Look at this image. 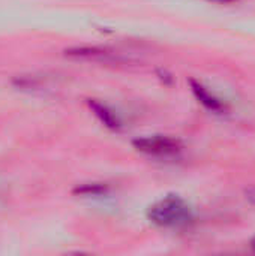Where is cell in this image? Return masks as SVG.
<instances>
[{"instance_id": "6da1fadb", "label": "cell", "mask_w": 255, "mask_h": 256, "mask_svg": "<svg viewBox=\"0 0 255 256\" xmlns=\"http://www.w3.org/2000/svg\"><path fill=\"white\" fill-rule=\"evenodd\" d=\"M147 219L162 230H183L192 225L194 210L179 195H167L147 208Z\"/></svg>"}, {"instance_id": "7a4b0ae2", "label": "cell", "mask_w": 255, "mask_h": 256, "mask_svg": "<svg viewBox=\"0 0 255 256\" xmlns=\"http://www.w3.org/2000/svg\"><path fill=\"white\" fill-rule=\"evenodd\" d=\"M137 152L150 158H173L182 152V142L168 135H149L132 141Z\"/></svg>"}, {"instance_id": "3957f363", "label": "cell", "mask_w": 255, "mask_h": 256, "mask_svg": "<svg viewBox=\"0 0 255 256\" xmlns=\"http://www.w3.org/2000/svg\"><path fill=\"white\" fill-rule=\"evenodd\" d=\"M189 84H191V90H192L194 96L197 98V100L204 108H207L212 112H218V114H221V112L225 111V105L212 92H209L203 84H200V82H197L194 80H191Z\"/></svg>"}, {"instance_id": "277c9868", "label": "cell", "mask_w": 255, "mask_h": 256, "mask_svg": "<svg viewBox=\"0 0 255 256\" xmlns=\"http://www.w3.org/2000/svg\"><path fill=\"white\" fill-rule=\"evenodd\" d=\"M89 105L107 128H110V129H119L120 128V122H119L117 116L113 111H110L104 104H99L96 100H89Z\"/></svg>"}, {"instance_id": "5b68a950", "label": "cell", "mask_w": 255, "mask_h": 256, "mask_svg": "<svg viewBox=\"0 0 255 256\" xmlns=\"http://www.w3.org/2000/svg\"><path fill=\"white\" fill-rule=\"evenodd\" d=\"M245 195H246V200H248V201H249V202H251V204L255 207V188L248 189Z\"/></svg>"}, {"instance_id": "8992f818", "label": "cell", "mask_w": 255, "mask_h": 256, "mask_svg": "<svg viewBox=\"0 0 255 256\" xmlns=\"http://www.w3.org/2000/svg\"><path fill=\"white\" fill-rule=\"evenodd\" d=\"M206 2H210V3H219V4H227V3H234V2H239V0H206Z\"/></svg>"}, {"instance_id": "52a82bcc", "label": "cell", "mask_w": 255, "mask_h": 256, "mask_svg": "<svg viewBox=\"0 0 255 256\" xmlns=\"http://www.w3.org/2000/svg\"><path fill=\"white\" fill-rule=\"evenodd\" d=\"M251 248H252V250H254V252H255V238H254V240H252V242H251Z\"/></svg>"}]
</instances>
